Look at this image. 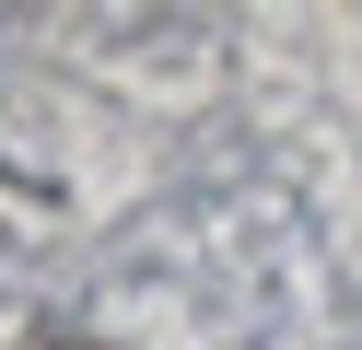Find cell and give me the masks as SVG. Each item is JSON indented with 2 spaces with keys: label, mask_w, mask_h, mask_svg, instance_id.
I'll return each mask as SVG.
<instances>
[{
  "label": "cell",
  "mask_w": 362,
  "mask_h": 350,
  "mask_svg": "<svg viewBox=\"0 0 362 350\" xmlns=\"http://www.w3.org/2000/svg\"><path fill=\"white\" fill-rule=\"evenodd\" d=\"M59 350H94V339H59Z\"/></svg>",
  "instance_id": "1"
}]
</instances>
